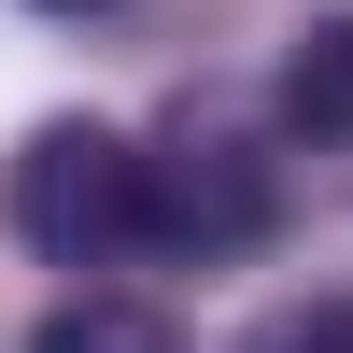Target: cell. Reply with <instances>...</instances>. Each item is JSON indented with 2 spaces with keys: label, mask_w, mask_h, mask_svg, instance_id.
<instances>
[{
  "label": "cell",
  "mask_w": 353,
  "mask_h": 353,
  "mask_svg": "<svg viewBox=\"0 0 353 353\" xmlns=\"http://www.w3.org/2000/svg\"><path fill=\"white\" fill-rule=\"evenodd\" d=\"M0 226H14V254H43V269H113V254L156 241V170H141V141L99 128V113H43V128L14 141V170H0Z\"/></svg>",
  "instance_id": "1"
},
{
  "label": "cell",
  "mask_w": 353,
  "mask_h": 353,
  "mask_svg": "<svg viewBox=\"0 0 353 353\" xmlns=\"http://www.w3.org/2000/svg\"><path fill=\"white\" fill-rule=\"evenodd\" d=\"M141 170H156V254H184V269L269 254V226H283V156H269V128H254L241 99L184 85V99L156 113V141H141Z\"/></svg>",
  "instance_id": "2"
},
{
  "label": "cell",
  "mask_w": 353,
  "mask_h": 353,
  "mask_svg": "<svg viewBox=\"0 0 353 353\" xmlns=\"http://www.w3.org/2000/svg\"><path fill=\"white\" fill-rule=\"evenodd\" d=\"M283 128L297 141H353V0L297 28V57H283Z\"/></svg>",
  "instance_id": "3"
},
{
  "label": "cell",
  "mask_w": 353,
  "mask_h": 353,
  "mask_svg": "<svg viewBox=\"0 0 353 353\" xmlns=\"http://www.w3.org/2000/svg\"><path fill=\"white\" fill-rule=\"evenodd\" d=\"M28 353H184V339H170V311L99 297V283H85V297H57L43 325H28Z\"/></svg>",
  "instance_id": "4"
},
{
  "label": "cell",
  "mask_w": 353,
  "mask_h": 353,
  "mask_svg": "<svg viewBox=\"0 0 353 353\" xmlns=\"http://www.w3.org/2000/svg\"><path fill=\"white\" fill-rule=\"evenodd\" d=\"M241 353H353V297H283Z\"/></svg>",
  "instance_id": "5"
},
{
  "label": "cell",
  "mask_w": 353,
  "mask_h": 353,
  "mask_svg": "<svg viewBox=\"0 0 353 353\" xmlns=\"http://www.w3.org/2000/svg\"><path fill=\"white\" fill-rule=\"evenodd\" d=\"M28 14H113V0H28Z\"/></svg>",
  "instance_id": "6"
}]
</instances>
